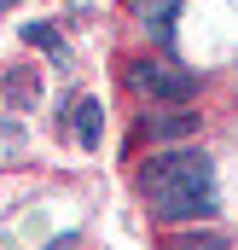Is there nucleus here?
Wrapping results in <instances>:
<instances>
[{
	"mask_svg": "<svg viewBox=\"0 0 238 250\" xmlns=\"http://www.w3.org/2000/svg\"><path fill=\"white\" fill-rule=\"evenodd\" d=\"M145 192H151V209H157L169 227L203 221V215H215V163H209L198 146L163 151V157L145 169Z\"/></svg>",
	"mask_w": 238,
	"mask_h": 250,
	"instance_id": "1",
	"label": "nucleus"
},
{
	"mask_svg": "<svg viewBox=\"0 0 238 250\" xmlns=\"http://www.w3.org/2000/svg\"><path fill=\"white\" fill-rule=\"evenodd\" d=\"M134 87H145V93H157V99H169V105H186L198 82H192L186 70H163V64H139V70H134Z\"/></svg>",
	"mask_w": 238,
	"mask_h": 250,
	"instance_id": "2",
	"label": "nucleus"
},
{
	"mask_svg": "<svg viewBox=\"0 0 238 250\" xmlns=\"http://www.w3.org/2000/svg\"><path fill=\"white\" fill-rule=\"evenodd\" d=\"M180 134H198V111H169V117H151V140H180Z\"/></svg>",
	"mask_w": 238,
	"mask_h": 250,
	"instance_id": "3",
	"label": "nucleus"
},
{
	"mask_svg": "<svg viewBox=\"0 0 238 250\" xmlns=\"http://www.w3.org/2000/svg\"><path fill=\"white\" fill-rule=\"evenodd\" d=\"M76 111H81V117H76V128H81V146H99V134H105V111H99L93 99H81Z\"/></svg>",
	"mask_w": 238,
	"mask_h": 250,
	"instance_id": "4",
	"label": "nucleus"
},
{
	"mask_svg": "<svg viewBox=\"0 0 238 250\" xmlns=\"http://www.w3.org/2000/svg\"><path fill=\"white\" fill-rule=\"evenodd\" d=\"M139 12H145V23H151V29H157L163 41H169V12H175V0H145Z\"/></svg>",
	"mask_w": 238,
	"mask_h": 250,
	"instance_id": "5",
	"label": "nucleus"
},
{
	"mask_svg": "<svg viewBox=\"0 0 238 250\" xmlns=\"http://www.w3.org/2000/svg\"><path fill=\"white\" fill-rule=\"evenodd\" d=\"M23 35H29V41H35V47H47V53H53V64L64 59V47H59V35H53V29H47V23H29V29H23Z\"/></svg>",
	"mask_w": 238,
	"mask_h": 250,
	"instance_id": "6",
	"label": "nucleus"
},
{
	"mask_svg": "<svg viewBox=\"0 0 238 250\" xmlns=\"http://www.w3.org/2000/svg\"><path fill=\"white\" fill-rule=\"evenodd\" d=\"M0 12H12V0H0Z\"/></svg>",
	"mask_w": 238,
	"mask_h": 250,
	"instance_id": "7",
	"label": "nucleus"
}]
</instances>
